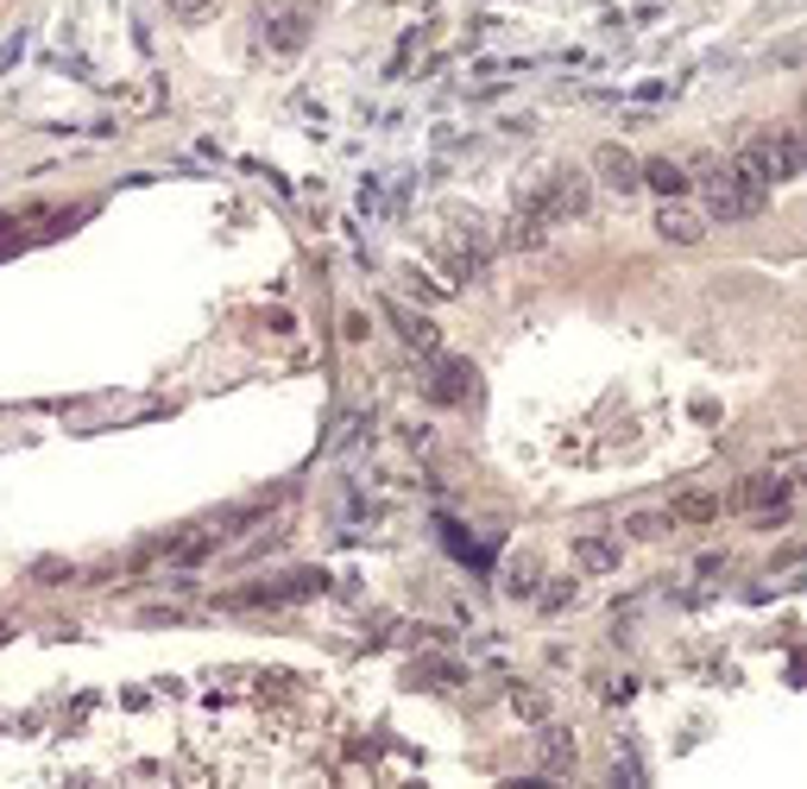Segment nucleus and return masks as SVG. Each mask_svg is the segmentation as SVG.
I'll return each instance as SVG.
<instances>
[{"label": "nucleus", "instance_id": "0eeeda50", "mask_svg": "<svg viewBox=\"0 0 807 789\" xmlns=\"http://www.w3.org/2000/svg\"><path fill=\"white\" fill-rule=\"evenodd\" d=\"M594 178L606 183V190H619V196H631V190H637V158H631L625 146H599V158H594Z\"/></svg>", "mask_w": 807, "mask_h": 789}, {"label": "nucleus", "instance_id": "1a4fd4ad", "mask_svg": "<svg viewBox=\"0 0 807 789\" xmlns=\"http://www.w3.org/2000/svg\"><path fill=\"white\" fill-rule=\"evenodd\" d=\"M574 562H580L587 575H612V569H619V544H612V537H580V544H574Z\"/></svg>", "mask_w": 807, "mask_h": 789}, {"label": "nucleus", "instance_id": "a211bd4d", "mask_svg": "<svg viewBox=\"0 0 807 789\" xmlns=\"http://www.w3.org/2000/svg\"><path fill=\"white\" fill-rule=\"evenodd\" d=\"M341 335H347V341H359V335H366V316H354V309H347V316H341Z\"/></svg>", "mask_w": 807, "mask_h": 789}, {"label": "nucleus", "instance_id": "6ab92c4d", "mask_svg": "<svg viewBox=\"0 0 807 789\" xmlns=\"http://www.w3.org/2000/svg\"><path fill=\"white\" fill-rule=\"evenodd\" d=\"M38 581H70V562H38Z\"/></svg>", "mask_w": 807, "mask_h": 789}, {"label": "nucleus", "instance_id": "20e7f679", "mask_svg": "<svg viewBox=\"0 0 807 789\" xmlns=\"http://www.w3.org/2000/svg\"><path fill=\"white\" fill-rule=\"evenodd\" d=\"M259 32H266V45L278 58H291V51H303V38H309V20H303L297 7H266V13H259Z\"/></svg>", "mask_w": 807, "mask_h": 789}, {"label": "nucleus", "instance_id": "7ed1b4c3", "mask_svg": "<svg viewBox=\"0 0 807 789\" xmlns=\"http://www.w3.org/2000/svg\"><path fill=\"white\" fill-rule=\"evenodd\" d=\"M738 506L763 524H782V506H788V481L782 474H757V481L738 486Z\"/></svg>", "mask_w": 807, "mask_h": 789}, {"label": "nucleus", "instance_id": "9b49d317", "mask_svg": "<svg viewBox=\"0 0 807 789\" xmlns=\"http://www.w3.org/2000/svg\"><path fill=\"white\" fill-rule=\"evenodd\" d=\"M669 518H675V524H713V518H719V493H682V499L669 506Z\"/></svg>", "mask_w": 807, "mask_h": 789}, {"label": "nucleus", "instance_id": "f8f14e48", "mask_svg": "<svg viewBox=\"0 0 807 789\" xmlns=\"http://www.w3.org/2000/svg\"><path fill=\"white\" fill-rule=\"evenodd\" d=\"M542 770H555V777H574V739L562 727L542 732Z\"/></svg>", "mask_w": 807, "mask_h": 789}, {"label": "nucleus", "instance_id": "ddd939ff", "mask_svg": "<svg viewBox=\"0 0 807 789\" xmlns=\"http://www.w3.org/2000/svg\"><path fill=\"white\" fill-rule=\"evenodd\" d=\"M537 581H542V562H537V556H511L505 587L517 594V600H530V594H537Z\"/></svg>", "mask_w": 807, "mask_h": 789}, {"label": "nucleus", "instance_id": "f257e3e1", "mask_svg": "<svg viewBox=\"0 0 807 789\" xmlns=\"http://www.w3.org/2000/svg\"><path fill=\"white\" fill-rule=\"evenodd\" d=\"M757 165H763V178L770 183H788V178H802V165H807V153H802V133L795 126H770V133H757Z\"/></svg>", "mask_w": 807, "mask_h": 789}, {"label": "nucleus", "instance_id": "4468645a", "mask_svg": "<svg viewBox=\"0 0 807 789\" xmlns=\"http://www.w3.org/2000/svg\"><path fill=\"white\" fill-rule=\"evenodd\" d=\"M625 531L637 537V544H657V537H669V531H675V518H669V512H631Z\"/></svg>", "mask_w": 807, "mask_h": 789}, {"label": "nucleus", "instance_id": "9d476101", "mask_svg": "<svg viewBox=\"0 0 807 789\" xmlns=\"http://www.w3.org/2000/svg\"><path fill=\"white\" fill-rule=\"evenodd\" d=\"M637 183H650L657 196H682V190H688L682 165H669V158H650V165H637Z\"/></svg>", "mask_w": 807, "mask_h": 789}, {"label": "nucleus", "instance_id": "f03ea898", "mask_svg": "<svg viewBox=\"0 0 807 789\" xmlns=\"http://www.w3.org/2000/svg\"><path fill=\"white\" fill-rule=\"evenodd\" d=\"M707 215L713 221H745V215H757L763 209V196H750L745 183L732 178V165H719V171H707Z\"/></svg>", "mask_w": 807, "mask_h": 789}, {"label": "nucleus", "instance_id": "dca6fc26", "mask_svg": "<svg viewBox=\"0 0 807 789\" xmlns=\"http://www.w3.org/2000/svg\"><path fill=\"white\" fill-rule=\"evenodd\" d=\"M164 7L178 13L183 26H203V20H209V13H215V0H164Z\"/></svg>", "mask_w": 807, "mask_h": 789}, {"label": "nucleus", "instance_id": "2eb2a0df", "mask_svg": "<svg viewBox=\"0 0 807 789\" xmlns=\"http://www.w3.org/2000/svg\"><path fill=\"white\" fill-rule=\"evenodd\" d=\"M511 707H517V720H542V714H549V701H542L530 682H511Z\"/></svg>", "mask_w": 807, "mask_h": 789}, {"label": "nucleus", "instance_id": "f3484780", "mask_svg": "<svg viewBox=\"0 0 807 789\" xmlns=\"http://www.w3.org/2000/svg\"><path fill=\"white\" fill-rule=\"evenodd\" d=\"M574 600V581H549V594H542V607L555 612V607H568Z\"/></svg>", "mask_w": 807, "mask_h": 789}, {"label": "nucleus", "instance_id": "423d86ee", "mask_svg": "<svg viewBox=\"0 0 807 789\" xmlns=\"http://www.w3.org/2000/svg\"><path fill=\"white\" fill-rule=\"evenodd\" d=\"M429 392H436V404H467V398H474V366L436 354V366H429Z\"/></svg>", "mask_w": 807, "mask_h": 789}, {"label": "nucleus", "instance_id": "6e6552de", "mask_svg": "<svg viewBox=\"0 0 807 789\" xmlns=\"http://www.w3.org/2000/svg\"><path fill=\"white\" fill-rule=\"evenodd\" d=\"M657 234L662 241H675V246H694V241H707V221L694 209H682V203H662L657 209Z\"/></svg>", "mask_w": 807, "mask_h": 789}, {"label": "nucleus", "instance_id": "39448f33", "mask_svg": "<svg viewBox=\"0 0 807 789\" xmlns=\"http://www.w3.org/2000/svg\"><path fill=\"white\" fill-rule=\"evenodd\" d=\"M386 316H391V329H398V341H404V348H417V354H429V361L442 354V329H436L429 316H417V309H404V304H391Z\"/></svg>", "mask_w": 807, "mask_h": 789}]
</instances>
